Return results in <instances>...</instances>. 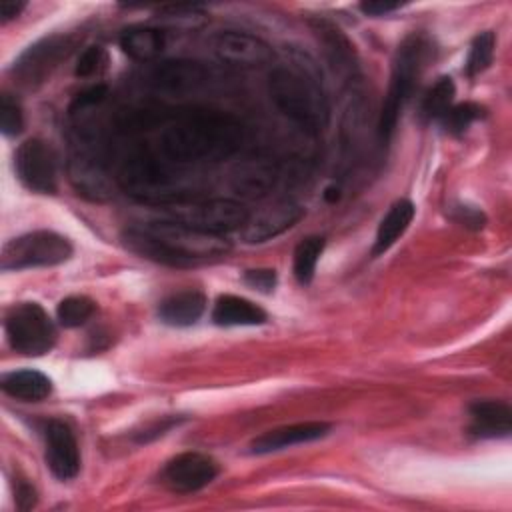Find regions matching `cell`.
<instances>
[{
  "mask_svg": "<svg viewBox=\"0 0 512 512\" xmlns=\"http://www.w3.org/2000/svg\"><path fill=\"white\" fill-rule=\"evenodd\" d=\"M242 142V126L222 112L194 110L172 116L160 136V150L178 164L218 162L232 156Z\"/></svg>",
  "mask_w": 512,
  "mask_h": 512,
  "instance_id": "cell-1",
  "label": "cell"
},
{
  "mask_svg": "<svg viewBox=\"0 0 512 512\" xmlns=\"http://www.w3.org/2000/svg\"><path fill=\"white\" fill-rule=\"evenodd\" d=\"M268 88L284 116L306 132H322L330 122V106L316 74L306 68L278 66L270 72Z\"/></svg>",
  "mask_w": 512,
  "mask_h": 512,
  "instance_id": "cell-2",
  "label": "cell"
},
{
  "mask_svg": "<svg viewBox=\"0 0 512 512\" xmlns=\"http://www.w3.org/2000/svg\"><path fill=\"white\" fill-rule=\"evenodd\" d=\"M434 58V46L424 34H410L398 46L392 60V74L386 98L382 102L378 118V136L382 142H388L396 130L398 118L408 102L418 78L422 76L428 62Z\"/></svg>",
  "mask_w": 512,
  "mask_h": 512,
  "instance_id": "cell-3",
  "label": "cell"
},
{
  "mask_svg": "<svg viewBox=\"0 0 512 512\" xmlns=\"http://www.w3.org/2000/svg\"><path fill=\"white\" fill-rule=\"evenodd\" d=\"M118 184L136 200L156 204L158 208L188 198L178 176L146 150L132 152L120 164Z\"/></svg>",
  "mask_w": 512,
  "mask_h": 512,
  "instance_id": "cell-4",
  "label": "cell"
},
{
  "mask_svg": "<svg viewBox=\"0 0 512 512\" xmlns=\"http://www.w3.org/2000/svg\"><path fill=\"white\" fill-rule=\"evenodd\" d=\"M68 174L70 182L78 190V194L104 202L112 192V178L106 170V164L100 154V140L94 130L88 128L86 122H78L72 134L70 158H68Z\"/></svg>",
  "mask_w": 512,
  "mask_h": 512,
  "instance_id": "cell-5",
  "label": "cell"
},
{
  "mask_svg": "<svg viewBox=\"0 0 512 512\" xmlns=\"http://www.w3.org/2000/svg\"><path fill=\"white\" fill-rule=\"evenodd\" d=\"M162 214L166 220L222 236L224 232L240 230L250 216L240 202L230 198H182L162 206Z\"/></svg>",
  "mask_w": 512,
  "mask_h": 512,
  "instance_id": "cell-6",
  "label": "cell"
},
{
  "mask_svg": "<svg viewBox=\"0 0 512 512\" xmlns=\"http://www.w3.org/2000/svg\"><path fill=\"white\" fill-rule=\"evenodd\" d=\"M72 256V244L58 232L34 230L4 244L0 268L4 272L56 266Z\"/></svg>",
  "mask_w": 512,
  "mask_h": 512,
  "instance_id": "cell-7",
  "label": "cell"
},
{
  "mask_svg": "<svg viewBox=\"0 0 512 512\" xmlns=\"http://www.w3.org/2000/svg\"><path fill=\"white\" fill-rule=\"evenodd\" d=\"M148 234L168 246L172 252L188 260L192 266L202 260L222 256L230 250V242L222 234L202 232L174 220H154L142 226Z\"/></svg>",
  "mask_w": 512,
  "mask_h": 512,
  "instance_id": "cell-8",
  "label": "cell"
},
{
  "mask_svg": "<svg viewBox=\"0 0 512 512\" xmlns=\"http://www.w3.org/2000/svg\"><path fill=\"white\" fill-rule=\"evenodd\" d=\"M10 346L24 356H42L56 342V328L46 310L36 302H20L6 316Z\"/></svg>",
  "mask_w": 512,
  "mask_h": 512,
  "instance_id": "cell-9",
  "label": "cell"
},
{
  "mask_svg": "<svg viewBox=\"0 0 512 512\" xmlns=\"http://www.w3.org/2000/svg\"><path fill=\"white\" fill-rule=\"evenodd\" d=\"M14 166L28 190L38 194L56 192V158L52 148L40 138H28L16 148Z\"/></svg>",
  "mask_w": 512,
  "mask_h": 512,
  "instance_id": "cell-10",
  "label": "cell"
},
{
  "mask_svg": "<svg viewBox=\"0 0 512 512\" xmlns=\"http://www.w3.org/2000/svg\"><path fill=\"white\" fill-rule=\"evenodd\" d=\"M74 44L68 36L54 34L28 46L26 52L14 62V74L20 84L36 86L50 76V72L72 52Z\"/></svg>",
  "mask_w": 512,
  "mask_h": 512,
  "instance_id": "cell-11",
  "label": "cell"
},
{
  "mask_svg": "<svg viewBox=\"0 0 512 512\" xmlns=\"http://www.w3.org/2000/svg\"><path fill=\"white\" fill-rule=\"evenodd\" d=\"M210 44L212 52L220 62L238 68H256L268 64L274 58V52L268 42L240 30L218 32Z\"/></svg>",
  "mask_w": 512,
  "mask_h": 512,
  "instance_id": "cell-12",
  "label": "cell"
},
{
  "mask_svg": "<svg viewBox=\"0 0 512 512\" xmlns=\"http://www.w3.org/2000/svg\"><path fill=\"white\" fill-rule=\"evenodd\" d=\"M218 476L214 458L202 452H182L174 456L162 472L164 484L178 494H190L208 486Z\"/></svg>",
  "mask_w": 512,
  "mask_h": 512,
  "instance_id": "cell-13",
  "label": "cell"
},
{
  "mask_svg": "<svg viewBox=\"0 0 512 512\" xmlns=\"http://www.w3.org/2000/svg\"><path fill=\"white\" fill-rule=\"evenodd\" d=\"M46 466L58 480H72L80 472L76 436L64 420H50L46 426Z\"/></svg>",
  "mask_w": 512,
  "mask_h": 512,
  "instance_id": "cell-14",
  "label": "cell"
},
{
  "mask_svg": "<svg viewBox=\"0 0 512 512\" xmlns=\"http://www.w3.org/2000/svg\"><path fill=\"white\" fill-rule=\"evenodd\" d=\"M302 216H304V210L296 202L282 200L256 212L254 216H248L246 224L240 228V234L244 242H250V244L266 242L286 232L288 228H292Z\"/></svg>",
  "mask_w": 512,
  "mask_h": 512,
  "instance_id": "cell-15",
  "label": "cell"
},
{
  "mask_svg": "<svg viewBox=\"0 0 512 512\" xmlns=\"http://www.w3.org/2000/svg\"><path fill=\"white\" fill-rule=\"evenodd\" d=\"M208 78V70L196 60H166L160 62L152 74L150 82L156 90L166 94H188L198 90Z\"/></svg>",
  "mask_w": 512,
  "mask_h": 512,
  "instance_id": "cell-16",
  "label": "cell"
},
{
  "mask_svg": "<svg viewBox=\"0 0 512 512\" xmlns=\"http://www.w3.org/2000/svg\"><path fill=\"white\" fill-rule=\"evenodd\" d=\"M332 430V424L328 422H298L290 426H280L274 430H268L260 436H256L250 442L252 454H270L278 452L296 444H306L324 438Z\"/></svg>",
  "mask_w": 512,
  "mask_h": 512,
  "instance_id": "cell-17",
  "label": "cell"
},
{
  "mask_svg": "<svg viewBox=\"0 0 512 512\" xmlns=\"http://www.w3.org/2000/svg\"><path fill=\"white\" fill-rule=\"evenodd\" d=\"M312 26L324 44V52L334 72L340 74L344 80L352 82L358 74V60L350 40L334 24L326 20H316L312 22Z\"/></svg>",
  "mask_w": 512,
  "mask_h": 512,
  "instance_id": "cell-18",
  "label": "cell"
},
{
  "mask_svg": "<svg viewBox=\"0 0 512 512\" xmlns=\"http://www.w3.org/2000/svg\"><path fill=\"white\" fill-rule=\"evenodd\" d=\"M468 412L470 432L478 438H504L512 430V410L502 400H476Z\"/></svg>",
  "mask_w": 512,
  "mask_h": 512,
  "instance_id": "cell-19",
  "label": "cell"
},
{
  "mask_svg": "<svg viewBox=\"0 0 512 512\" xmlns=\"http://www.w3.org/2000/svg\"><path fill=\"white\" fill-rule=\"evenodd\" d=\"M276 166L266 158H250L232 172V188L244 198H260L276 182Z\"/></svg>",
  "mask_w": 512,
  "mask_h": 512,
  "instance_id": "cell-20",
  "label": "cell"
},
{
  "mask_svg": "<svg viewBox=\"0 0 512 512\" xmlns=\"http://www.w3.org/2000/svg\"><path fill=\"white\" fill-rule=\"evenodd\" d=\"M206 308V296L198 290H182L164 298L158 306V316L168 326H192L200 320Z\"/></svg>",
  "mask_w": 512,
  "mask_h": 512,
  "instance_id": "cell-21",
  "label": "cell"
},
{
  "mask_svg": "<svg viewBox=\"0 0 512 512\" xmlns=\"http://www.w3.org/2000/svg\"><path fill=\"white\" fill-rule=\"evenodd\" d=\"M212 320L218 326H256L266 322V312L246 298L222 294L214 302Z\"/></svg>",
  "mask_w": 512,
  "mask_h": 512,
  "instance_id": "cell-22",
  "label": "cell"
},
{
  "mask_svg": "<svg viewBox=\"0 0 512 512\" xmlns=\"http://www.w3.org/2000/svg\"><path fill=\"white\" fill-rule=\"evenodd\" d=\"M414 214H416V208H414V204L410 200H406V198L396 200L390 206V210L384 214L380 224H378L372 256L384 254L406 232V228L410 226Z\"/></svg>",
  "mask_w": 512,
  "mask_h": 512,
  "instance_id": "cell-23",
  "label": "cell"
},
{
  "mask_svg": "<svg viewBox=\"0 0 512 512\" xmlns=\"http://www.w3.org/2000/svg\"><path fill=\"white\" fill-rule=\"evenodd\" d=\"M0 386L8 396L24 402H40L52 392L50 378L38 370L28 368L4 374Z\"/></svg>",
  "mask_w": 512,
  "mask_h": 512,
  "instance_id": "cell-24",
  "label": "cell"
},
{
  "mask_svg": "<svg viewBox=\"0 0 512 512\" xmlns=\"http://www.w3.org/2000/svg\"><path fill=\"white\" fill-rule=\"evenodd\" d=\"M122 240L126 244L128 250H132L134 254L148 258L152 262L158 264H166V266H174V268H186L192 266L188 260H184L182 256H178L176 252H172L168 246H164L160 240H156L152 234H148L144 228H128L122 234Z\"/></svg>",
  "mask_w": 512,
  "mask_h": 512,
  "instance_id": "cell-25",
  "label": "cell"
},
{
  "mask_svg": "<svg viewBox=\"0 0 512 512\" xmlns=\"http://www.w3.org/2000/svg\"><path fill=\"white\" fill-rule=\"evenodd\" d=\"M164 44V34L158 28L150 26H132L126 28L120 36L122 52L138 62H150L158 58L164 50Z\"/></svg>",
  "mask_w": 512,
  "mask_h": 512,
  "instance_id": "cell-26",
  "label": "cell"
},
{
  "mask_svg": "<svg viewBox=\"0 0 512 512\" xmlns=\"http://www.w3.org/2000/svg\"><path fill=\"white\" fill-rule=\"evenodd\" d=\"M454 94H456V88H454L452 78H450V76L438 78V80L428 88V92L422 96L420 110H418L420 120H422V122L440 120V118L448 112V108L452 106Z\"/></svg>",
  "mask_w": 512,
  "mask_h": 512,
  "instance_id": "cell-27",
  "label": "cell"
},
{
  "mask_svg": "<svg viewBox=\"0 0 512 512\" xmlns=\"http://www.w3.org/2000/svg\"><path fill=\"white\" fill-rule=\"evenodd\" d=\"M324 244L326 242L322 236H306L298 242L294 250V276L302 286L312 282L316 274V264L324 252Z\"/></svg>",
  "mask_w": 512,
  "mask_h": 512,
  "instance_id": "cell-28",
  "label": "cell"
},
{
  "mask_svg": "<svg viewBox=\"0 0 512 512\" xmlns=\"http://www.w3.org/2000/svg\"><path fill=\"white\" fill-rule=\"evenodd\" d=\"M94 310H96L94 300L78 294V296H68L60 300L56 308V316L64 328H76V326H82L94 314Z\"/></svg>",
  "mask_w": 512,
  "mask_h": 512,
  "instance_id": "cell-29",
  "label": "cell"
},
{
  "mask_svg": "<svg viewBox=\"0 0 512 512\" xmlns=\"http://www.w3.org/2000/svg\"><path fill=\"white\" fill-rule=\"evenodd\" d=\"M494 44H496V38H494V32L486 30V32H480L472 44H470V52H468V58H466V74L472 78V76H478L480 72H484L492 60H494Z\"/></svg>",
  "mask_w": 512,
  "mask_h": 512,
  "instance_id": "cell-30",
  "label": "cell"
},
{
  "mask_svg": "<svg viewBox=\"0 0 512 512\" xmlns=\"http://www.w3.org/2000/svg\"><path fill=\"white\" fill-rule=\"evenodd\" d=\"M484 116V108L476 102H460L456 106H450L448 112L440 118L442 126L446 128V132L460 136L464 134L472 122L480 120Z\"/></svg>",
  "mask_w": 512,
  "mask_h": 512,
  "instance_id": "cell-31",
  "label": "cell"
},
{
  "mask_svg": "<svg viewBox=\"0 0 512 512\" xmlns=\"http://www.w3.org/2000/svg\"><path fill=\"white\" fill-rule=\"evenodd\" d=\"M158 14L170 26H180V28H198L206 22V14L198 6H184V4L162 6Z\"/></svg>",
  "mask_w": 512,
  "mask_h": 512,
  "instance_id": "cell-32",
  "label": "cell"
},
{
  "mask_svg": "<svg viewBox=\"0 0 512 512\" xmlns=\"http://www.w3.org/2000/svg\"><path fill=\"white\" fill-rule=\"evenodd\" d=\"M106 64H108V52L102 46L94 44V46H88L82 50V54L78 56L74 74L78 78H90V76L104 72Z\"/></svg>",
  "mask_w": 512,
  "mask_h": 512,
  "instance_id": "cell-33",
  "label": "cell"
},
{
  "mask_svg": "<svg viewBox=\"0 0 512 512\" xmlns=\"http://www.w3.org/2000/svg\"><path fill=\"white\" fill-rule=\"evenodd\" d=\"M24 126L22 110L16 100H12L8 94L0 98V130L4 136H16L20 134Z\"/></svg>",
  "mask_w": 512,
  "mask_h": 512,
  "instance_id": "cell-34",
  "label": "cell"
},
{
  "mask_svg": "<svg viewBox=\"0 0 512 512\" xmlns=\"http://www.w3.org/2000/svg\"><path fill=\"white\" fill-rule=\"evenodd\" d=\"M108 96V88L104 84H96V86H90L88 90L80 92L74 102L70 104V114L72 116H78V114H86L88 110H92L94 106L102 104Z\"/></svg>",
  "mask_w": 512,
  "mask_h": 512,
  "instance_id": "cell-35",
  "label": "cell"
},
{
  "mask_svg": "<svg viewBox=\"0 0 512 512\" xmlns=\"http://www.w3.org/2000/svg\"><path fill=\"white\" fill-rule=\"evenodd\" d=\"M276 272L272 268H254L244 272V282L264 294H270L276 288Z\"/></svg>",
  "mask_w": 512,
  "mask_h": 512,
  "instance_id": "cell-36",
  "label": "cell"
},
{
  "mask_svg": "<svg viewBox=\"0 0 512 512\" xmlns=\"http://www.w3.org/2000/svg\"><path fill=\"white\" fill-rule=\"evenodd\" d=\"M454 218H456L462 226L472 228V230H480V228L486 224L484 212L478 210V208H472V206H456Z\"/></svg>",
  "mask_w": 512,
  "mask_h": 512,
  "instance_id": "cell-37",
  "label": "cell"
},
{
  "mask_svg": "<svg viewBox=\"0 0 512 512\" xmlns=\"http://www.w3.org/2000/svg\"><path fill=\"white\" fill-rule=\"evenodd\" d=\"M174 424H178V418L174 420V418H162L158 424H154V426H146L138 436H136V440L138 442H148V440H152V438H156V436H162L166 430H170Z\"/></svg>",
  "mask_w": 512,
  "mask_h": 512,
  "instance_id": "cell-38",
  "label": "cell"
},
{
  "mask_svg": "<svg viewBox=\"0 0 512 512\" xmlns=\"http://www.w3.org/2000/svg\"><path fill=\"white\" fill-rule=\"evenodd\" d=\"M398 8H400L398 2H378V0H374V2H362L360 4V10L368 16H382V14L394 12Z\"/></svg>",
  "mask_w": 512,
  "mask_h": 512,
  "instance_id": "cell-39",
  "label": "cell"
},
{
  "mask_svg": "<svg viewBox=\"0 0 512 512\" xmlns=\"http://www.w3.org/2000/svg\"><path fill=\"white\" fill-rule=\"evenodd\" d=\"M24 2H14V0H4L0 2V20L8 22L12 18H16L22 10H24Z\"/></svg>",
  "mask_w": 512,
  "mask_h": 512,
  "instance_id": "cell-40",
  "label": "cell"
},
{
  "mask_svg": "<svg viewBox=\"0 0 512 512\" xmlns=\"http://www.w3.org/2000/svg\"><path fill=\"white\" fill-rule=\"evenodd\" d=\"M16 500H18V506H20L22 510L30 508V506L34 504V488H32L30 484L22 482V484L18 486V490H16Z\"/></svg>",
  "mask_w": 512,
  "mask_h": 512,
  "instance_id": "cell-41",
  "label": "cell"
}]
</instances>
